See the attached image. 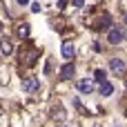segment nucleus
<instances>
[{"mask_svg":"<svg viewBox=\"0 0 127 127\" xmlns=\"http://www.w3.org/2000/svg\"><path fill=\"white\" fill-rule=\"evenodd\" d=\"M22 89H25V92H29V94H36V92L40 89V83H38V78H33V76H29V78H22Z\"/></svg>","mask_w":127,"mask_h":127,"instance_id":"1","label":"nucleus"},{"mask_svg":"<svg viewBox=\"0 0 127 127\" xmlns=\"http://www.w3.org/2000/svg\"><path fill=\"white\" fill-rule=\"evenodd\" d=\"M123 38H125V33H123V29H121V27H112V29L107 31V40H109L112 45H118Z\"/></svg>","mask_w":127,"mask_h":127,"instance_id":"2","label":"nucleus"},{"mask_svg":"<svg viewBox=\"0 0 127 127\" xmlns=\"http://www.w3.org/2000/svg\"><path fill=\"white\" fill-rule=\"evenodd\" d=\"M60 54H63L65 60H71V58H74V42H71V40H65L63 47H60Z\"/></svg>","mask_w":127,"mask_h":127,"instance_id":"3","label":"nucleus"},{"mask_svg":"<svg viewBox=\"0 0 127 127\" xmlns=\"http://www.w3.org/2000/svg\"><path fill=\"white\" fill-rule=\"evenodd\" d=\"M80 94H92L94 92V80H89V78H83V80H78V87H76Z\"/></svg>","mask_w":127,"mask_h":127,"instance_id":"4","label":"nucleus"},{"mask_svg":"<svg viewBox=\"0 0 127 127\" xmlns=\"http://www.w3.org/2000/svg\"><path fill=\"white\" fill-rule=\"evenodd\" d=\"M109 69L114 71V74H125V63L121 60V58H109Z\"/></svg>","mask_w":127,"mask_h":127,"instance_id":"5","label":"nucleus"},{"mask_svg":"<svg viewBox=\"0 0 127 127\" xmlns=\"http://www.w3.org/2000/svg\"><path fill=\"white\" fill-rule=\"evenodd\" d=\"M71 76H74V65H71V63H67L65 67H60V78H63V80H67V78H71Z\"/></svg>","mask_w":127,"mask_h":127,"instance_id":"6","label":"nucleus"},{"mask_svg":"<svg viewBox=\"0 0 127 127\" xmlns=\"http://www.w3.org/2000/svg\"><path fill=\"white\" fill-rule=\"evenodd\" d=\"M98 92H100V96H112V94H114V85L105 80V83H100V89H98Z\"/></svg>","mask_w":127,"mask_h":127,"instance_id":"7","label":"nucleus"},{"mask_svg":"<svg viewBox=\"0 0 127 127\" xmlns=\"http://www.w3.org/2000/svg\"><path fill=\"white\" fill-rule=\"evenodd\" d=\"M16 33H18L20 38H27V36H29V25H27V22H20V25L16 27Z\"/></svg>","mask_w":127,"mask_h":127,"instance_id":"8","label":"nucleus"},{"mask_svg":"<svg viewBox=\"0 0 127 127\" xmlns=\"http://www.w3.org/2000/svg\"><path fill=\"white\" fill-rule=\"evenodd\" d=\"M109 25H112V18H109V16H103V18L98 20L96 29H109Z\"/></svg>","mask_w":127,"mask_h":127,"instance_id":"9","label":"nucleus"},{"mask_svg":"<svg viewBox=\"0 0 127 127\" xmlns=\"http://www.w3.org/2000/svg\"><path fill=\"white\" fill-rule=\"evenodd\" d=\"M0 47H2V51H4V56H9V54L13 51V47H11L9 40H0Z\"/></svg>","mask_w":127,"mask_h":127,"instance_id":"10","label":"nucleus"},{"mask_svg":"<svg viewBox=\"0 0 127 127\" xmlns=\"http://www.w3.org/2000/svg\"><path fill=\"white\" fill-rule=\"evenodd\" d=\"M94 78H96V83H105V71L103 69H96L94 71Z\"/></svg>","mask_w":127,"mask_h":127,"instance_id":"11","label":"nucleus"},{"mask_svg":"<svg viewBox=\"0 0 127 127\" xmlns=\"http://www.w3.org/2000/svg\"><path fill=\"white\" fill-rule=\"evenodd\" d=\"M71 4H74V7H83V4H85V0H71Z\"/></svg>","mask_w":127,"mask_h":127,"instance_id":"12","label":"nucleus"},{"mask_svg":"<svg viewBox=\"0 0 127 127\" xmlns=\"http://www.w3.org/2000/svg\"><path fill=\"white\" fill-rule=\"evenodd\" d=\"M31 11H40V4L38 2H31Z\"/></svg>","mask_w":127,"mask_h":127,"instance_id":"13","label":"nucleus"},{"mask_svg":"<svg viewBox=\"0 0 127 127\" xmlns=\"http://www.w3.org/2000/svg\"><path fill=\"white\" fill-rule=\"evenodd\" d=\"M45 74H51V63L47 60V65H45Z\"/></svg>","mask_w":127,"mask_h":127,"instance_id":"14","label":"nucleus"},{"mask_svg":"<svg viewBox=\"0 0 127 127\" xmlns=\"http://www.w3.org/2000/svg\"><path fill=\"white\" fill-rule=\"evenodd\" d=\"M56 4H58V9H65V4H67V0H58Z\"/></svg>","mask_w":127,"mask_h":127,"instance_id":"15","label":"nucleus"},{"mask_svg":"<svg viewBox=\"0 0 127 127\" xmlns=\"http://www.w3.org/2000/svg\"><path fill=\"white\" fill-rule=\"evenodd\" d=\"M16 2H18V4H27L29 0H16Z\"/></svg>","mask_w":127,"mask_h":127,"instance_id":"16","label":"nucleus"},{"mask_svg":"<svg viewBox=\"0 0 127 127\" xmlns=\"http://www.w3.org/2000/svg\"><path fill=\"white\" fill-rule=\"evenodd\" d=\"M125 22H127V16H125Z\"/></svg>","mask_w":127,"mask_h":127,"instance_id":"17","label":"nucleus"}]
</instances>
